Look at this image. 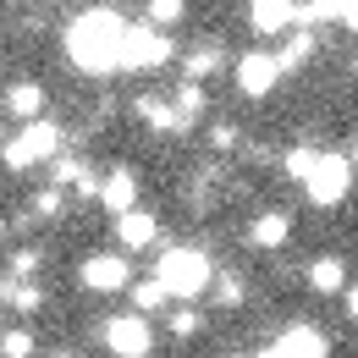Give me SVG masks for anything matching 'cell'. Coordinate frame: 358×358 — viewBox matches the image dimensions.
Returning a JSON list of instances; mask_svg holds the SVG:
<instances>
[{
    "label": "cell",
    "mask_w": 358,
    "mask_h": 358,
    "mask_svg": "<svg viewBox=\"0 0 358 358\" xmlns=\"http://www.w3.org/2000/svg\"><path fill=\"white\" fill-rule=\"evenodd\" d=\"M275 348H281L287 358H325V353H331V348H325V336H320L314 325H292V331H287Z\"/></svg>",
    "instance_id": "obj_11"
},
{
    "label": "cell",
    "mask_w": 358,
    "mask_h": 358,
    "mask_svg": "<svg viewBox=\"0 0 358 358\" xmlns=\"http://www.w3.org/2000/svg\"><path fill=\"white\" fill-rule=\"evenodd\" d=\"M6 105H11L17 122H34V116L45 110V89H39V83H17V89L6 94Z\"/></svg>",
    "instance_id": "obj_14"
},
{
    "label": "cell",
    "mask_w": 358,
    "mask_h": 358,
    "mask_svg": "<svg viewBox=\"0 0 358 358\" xmlns=\"http://www.w3.org/2000/svg\"><path fill=\"white\" fill-rule=\"evenodd\" d=\"M215 303H221V309H237V303H243V287H237L231 275L221 281V298H215Z\"/></svg>",
    "instance_id": "obj_26"
},
{
    "label": "cell",
    "mask_w": 358,
    "mask_h": 358,
    "mask_svg": "<svg viewBox=\"0 0 358 358\" xmlns=\"http://www.w3.org/2000/svg\"><path fill=\"white\" fill-rule=\"evenodd\" d=\"M166 61H171V34H160V28H133V22H127L116 72H149V66H166Z\"/></svg>",
    "instance_id": "obj_5"
},
{
    "label": "cell",
    "mask_w": 358,
    "mask_h": 358,
    "mask_svg": "<svg viewBox=\"0 0 358 358\" xmlns=\"http://www.w3.org/2000/svg\"><path fill=\"white\" fill-rule=\"evenodd\" d=\"M287 237H292V221H287L281 210H265L259 221L248 226V243H254V248H281Z\"/></svg>",
    "instance_id": "obj_13"
},
{
    "label": "cell",
    "mask_w": 358,
    "mask_h": 358,
    "mask_svg": "<svg viewBox=\"0 0 358 358\" xmlns=\"http://www.w3.org/2000/svg\"><path fill=\"white\" fill-rule=\"evenodd\" d=\"M0 353L6 358H34V336H28V331H6V336H0Z\"/></svg>",
    "instance_id": "obj_17"
},
{
    "label": "cell",
    "mask_w": 358,
    "mask_h": 358,
    "mask_svg": "<svg viewBox=\"0 0 358 358\" xmlns=\"http://www.w3.org/2000/svg\"><path fill=\"white\" fill-rule=\"evenodd\" d=\"M149 17L160 28H171V22H182V0H149Z\"/></svg>",
    "instance_id": "obj_21"
},
{
    "label": "cell",
    "mask_w": 358,
    "mask_h": 358,
    "mask_svg": "<svg viewBox=\"0 0 358 358\" xmlns=\"http://www.w3.org/2000/svg\"><path fill=\"white\" fill-rule=\"evenodd\" d=\"M215 66H221V50H199V55H187V78H193V83H199L204 72H215Z\"/></svg>",
    "instance_id": "obj_19"
},
{
    "label": "cell",
    "mask_w": 358,
    "mask_h": 358,
    "mask_svg": "<svg viewBox=\"0 0 358 358\" xmlns=\"http://www.w3.org/2000/svg\"><path fill=\"white\" fill-rule=\"evenodd\" d=\"M155 281L166 287V298H199L210 287V259L199 248H166L155 265Z\"/></svg>",
    "instance_id": "obj_2"
},
{
    "label": "cell",
    "mask_w": 358,
    "mask_h": 358,
    "mask_svg": "<svg viewBox=\"0 0 358 358\" xmlns=\"http://www.w3.org/2000/svg\"><path fill=\"white\" fill-rule=\"evenodd\" d=\"M39 259H45L39 248H22V254L11 259V270H17V275H34V270H39Z\"/></svg>",
    "instance_id": "obj_24"
},
{
    "label": "cell",
    "mask_w": 358,
    "mask_h": 358,
    "mask_svg": "<svg viewBox=\"0 0 358 358\" xmlns=\"http://www.w3.org/2000/svg\"><path fill=\"white\" fill-rule=\"evenodd\" d=\"M116 237H122V248H149V243H155V215L122 210V215H116Z\"/></svg>",
    "instance_id": "obj_12"
},
{
    "label": "cell",
    "mask_w": 358,
    "mask_h": 358,
    "mask_svg": "<svg viewBox=\"0 0 358 358\" xmlns=\"http://www.w3.org/2000/svg\"><path fill=\"white\" fill-rule=\"evenodd\" d=\"M133 303H138L143 314H149V309H160V303H166V287H160V281H143V287L133 292Z\"/></svg>",
    "instance_id": "obj_20"
},
{
    "label": "cell",
    "mask_w": 358,
    "mask_h": 358,
    "mask_svg": "<svg viewBox=\"0 0 358 358\" xmlns=\"http://www.w3.org/2000/svg\"><path fill=\"white\" fill-rule=\"evenodd\" d=\"M309 55H314V34H292V39H287V50H281L275 61H281V72H292V66H303Z\"/></svg>",
    "instance_id": "obj_16"
},
{
    "label": "cell",
    "mask_w": 358,
    "mask_h": 358,
    "mask_svg": "<svg viewBox=\"0 0 358 358\" xmlns=\"http://www.w3.org/2000/svg\"><path fill=\"white\" fill-rule=\"evenodd\" d=\"M348 314H353V320H358V287H353V292H348Z\"/></svg>",
    "instance_id": "obj_29"
},
{
    "label": "cell",
    "mask_w": 358,
    "mask_h": 358,
    "mask_svg": "<svg viewBox=\"0 0 358 358\" xmlns=\"http://www.w3.org/2000/svg\"><path fill=\"white\" fill-rule=\"evenodd\" d=\"M78 275H83V287H89V292H122L133 270H127V254H89Z\"/></svg>",
    "instance_id": "obj_7"
},
{
    "label": "cell",
    "mask_w": 358,
    "mask_h": 358,
    "mask_svg": "<svg viewBox=\"0 0 358 358\" xmlns=\"http://www.w3.org/2000/svg\"><path fill=\"white\" fill-rule=\"evenodd\" d=\"M275 78H281V61L275 55H243L237 61V89L248 94V99H265L275 89Z\"/></svg>",
    "instance_id": "obj_8"
},
{
    "label": "cell",
    "mask_w": 358,
    "mask_h": 358,
    "mask_svg": "<svg viewBox=\"0 0 358 358\" xmlns=\"http://www.w3.org/2000/svg\"><path fill=\"white\" fill-rule=\"evenodd\" d=\"M34 215H45V221H55V215H61V187H45V193L34 199Z\"/></svg>",
    "instance_id": "obj_22"
},
{
    "label": "cell",
    "mask_w": 358,
    "mask_h": 358,
    "mask_svg": "<svg viewBox=\"0 0 358 358\" xmlns=\"http://www.w3.org/2000/svg\"><path fill=\"white\" fill-rule=\"evenodd\" d=\"M309 166H314V149H292V155H287V177L303 182V171H309Z\"/></svg>",
    "instance_id": "obj_23"
},
{
    "label": "cell",
    "mask_w": 358,
    "mask_h": 358,
    "mask_svg": "<svg viewBox=\"0 0 358 358\" xmlns=\"http://www.w3.org/2000/svg\"><path fill=\"white\" fill-rule=\"evenodd\" d=\"M210 138H215V143H221V149H231V143H237V133H231V127H226V122H215V127H210Z\"/></svg>",
    "instance_id": "obj_27"
},
{
    "label": "cell",
    "mask_w": 358,
    "mask_h": 358,
    "mask_svg": "<svg viewBox=\"0 0 358 358\" xmlns=\"http://www.w3.org/2000/svg\"><path fill=\"white\" fill-rule=\"evenodd\" d=\"M0 237H6V221H0Z\"/></svg>",
    "instance_id": "obj_32"
},
{
    "label": "cell",
    "mask_w": 358,
    "mask_h": 358,
    "mask_svg": "<svg viewBox=\"0 0 358 358\" xmlns=\"http://www.w3.org/2000/svg\"><path fill=\"white\" fill-rule=\"evenodd\" d=\"M55 149H61V127H55V122H45V116H34V122H22V133L6 143V155H0V160H6L11 171H28V166L50 160Z\"/></svg>",
    "instance_id": "obj_3"
},
{
    "label": "cell",
    "mask_w": 358,
    "mask_h": 358,
    "mask_svg": "<svg viewBox=\"0 0 358 358\" xmlns=\"http://www.w3.org/2000/svg\"><path fill=\"white\" fill-rule=\"evenodd\" d=\"M133 199H138V177L127 171V166H116L110 177L99 182V204H105L110 215H122V210H133Z\"/></svg>",
    "instance_id": "obj_10"
},
{
    "label": "cell",
    "mask_w": 358,
    "mask_h": 358,
    "mask_svg": "<svg viewBox=\"0 0 358 358\" xmlns=\"http://www.w3.org/2000/svg\"><path fill=\"white\" fill-rule=\"evenodd\" d=\"M122 39H127V22L105 6L83 11L72 28H66V55L83 66V72H116L122 61Z\"/></svg>",
    "instance_id": "obj_1"
},
{
    "label": "cell",
    "mask_w": 358,
    "mask_h": 358,
    "mask_svg": "<svg viewBox=\"0 0 358 358\" xmlns=\"http://www.w3.org/2000/svg\"><path fill=\"white\" fill-rule=\"evenodd\" d=\"M55 358H72V353H55Z\"/></svg>",
    "instance_id": "obj_33"
},
{
    "label": "cell",
    "mask_w": 358,
    "mask_h": 358,
    "mask_svg": "<svg viewBox=\"0 0 358 358\" xmlns=\"http://www.w3.org/2000/svg\"><path fill=\"white\" fill-rule=\"evenodd\" d=\"M348 160H353V171H358V149H353V155H348Z\"/></svg>",
    "instance_id": "obj_31"
},
{
    "label": "cell",
    "mask_w": 358,
    "mask_h": 358,
    "mask_svg": "<svg viewBox=\"0 0 358 358\" xmlns=\"http://www.w3.org/2000/svg\"><path fill=\"white\" fill-rule=\"evenodd\" d=\"M193 325H199L193 314H177V320H171V331H177V336H193Z\"/></svg>",
    "instance_id": "obj_28"
},
{
    "label": "cell",
    "mask_w": 358,
    "mask_h": 358,
    "mask_svg": "<svg viewBox=\"0 0 358 358\" xmlns=\"http://www.w3.org/2000/svg\"><path fill=\"white\" fill-rule=\"evenodd\" d=\"M259 358H287V353H281V348H265V353H259Z\"/></svg>",
    "instance_id": "obj_30"
},
{
    "label": "cell",
    "mask_w": 358,
    "mask_h": 358,
    "mask_svg": "<svg viewBox=\"0 0 358 358\" xmlns=\"http://www.w3.org/2000/svg\"><path fill=\"white\" fill-rule=\"evenodd\" d=\"M303 187H309L314 204H342L353 187V160L348 155H314V166L303 171Z\"/></svg>",
    "instance_id": "obj_4"
},
{
    "label": "cell",
    "mask_w": 358,
    "mask_h": 358,
    "mask_svg": "<svg viewBox=\"0 0 358 358\" xmlns=\"http://www.w3.org/2000/svg\"><path fill=\"white\" fill-rule=\"evenodd\" d=\"M248 22H254V34H287L298 22V6L292 0H248Z\"/></svg>",
    "instance_id": "obj_9"
},
{
    "label": "cell",
    "mask_w": 358,
    "mask_h": 358,
    "mask_svg": "<svg viewBox=\"0 0 358 358\" xmlns=\"http://www.w3.org/2000/svg\"><path fill=\"white\" fill-rule=\"evenodd\" d=\"M6 298H11V309H22V314H34L39 303H45L39 287H6Z\"/></svg>",
    "instance_id": "obj_18"
},
{
    "label": "cell",
    "mask_w": 358,
    "mask_h": 358,
    "mask_svg": "<svg viewBox=\"0 0 358 358\" xmlns=\"http://www.w3.org/2000/svg\"><path fill=\"white\" fill-rule=\"evenodd\" d=\"M336 22H342L348 34H358V0H336Z\"/></svg>",
    "instance_id": "obj_25"
},
{
    "label": "cell",
    "mask_w": 358,
    "mask_h": 358,
    "mask_svg": "<svg viewBox=\"0 0 358 358\" xmlns=\"http://www.w3.org/2000/svg\"><path fill=\"white\" fill-rule=\"evenodd\" d=\"M149 342H155V336H149L143 314H116V320L105 325V348H110L116 358H143V353H149Z\"/></svg>",
    "instance_id": "obj_6"
},
{
    "label": "cell",
    "mask_w": 358,
    "mask_h": 358,
    "mask_svg": "<svg viewBox=\"0 0 358 358\" xmlns=\"http://www.w3.org/2000/svg\"><path fill=\"white\" fill-rule=\"evenodd\" d=\"M309 281L320 287V292H342V281H348V265H342L336 254H325V259H314Z\"/></svg>",
    "instance_id": "obj_15"
}]
</instances>
